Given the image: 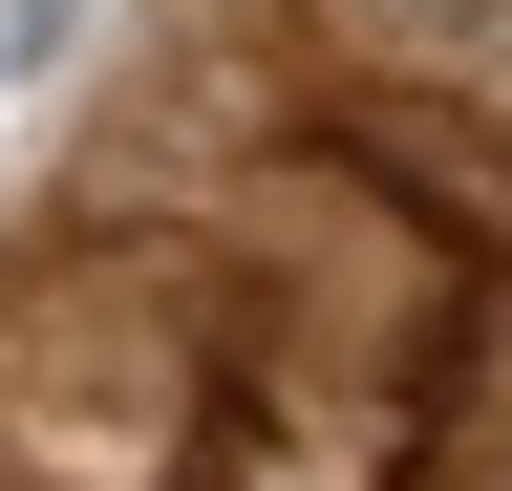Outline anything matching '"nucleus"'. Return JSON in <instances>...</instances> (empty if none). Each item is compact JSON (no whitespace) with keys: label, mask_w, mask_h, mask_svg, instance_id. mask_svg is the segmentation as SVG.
<instances>
[{"label":"nucleus","mask_w":512,"mask_h":491,"mask_svg":"<svg viewBox=\"0 0 512 491\" xmlns=\"http://www.w3.org/2000/svg\"><path fill=\"white\" fill-rule=\"evenodd\" d=\"M0 491H22V470H0Z\"/></svg>","instance_id":"nucleus-1"}]
</instances>
